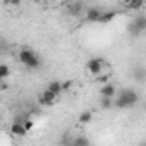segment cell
Returning a JSON list of instances; mask_svg holds the SVG:
<instances>
[{
    "mask_svg": "<svg viewBox=\"0 0 146 146\" xmlns=\"http://www.w3.org/2000/svg\"><path fill=\"white\" fill-rule=\"evenodd\" d=\"M86 70L90 72L91 76H100L103 74V70H105V60L103 58H90L86 62Z\"/></svg>",
    "mask_w": 146,
    "mask_h": 146,
    "instance_id": "obj_4",
    "label": "cell"
},
{
    "mask_svg": "<svg viewBox=\"0 0 146 146\" xmlns=\"http://www.w3.org/2000/svg\"><path fill=\"white\" fill-rule=\"evenodd\" d=\"M139 96L134 90H122L119 96H115V107L117 108H131L137 103Z\"/></svg>",
    "mask_w": 146,
    "mask_h": 146,
    "instance_id": "obj_1",
    "label": "cell"
},
{
    "mask_svg": "<svg viewBox=\"0 0 146 146\" xmlns=\"http://www.w3.org/2000/svg\"><path fill=\"white\" fill-rule=\"evenodd\" d=\"M115 17H117V11H105V12H103V16H102L100 24H107V23L113 21Z\"/></svg>",
    "mask_w": 146,
    "mask_h": 146,
    "instance_id": "obj_11",
    "label": "cell"
},
{
    "mask_svg": "<svg viewBox=\"0 0 146 146\" xmlns=\"http://www.w3.org/2000/svg\"><path fill=\"white\" fill-rule=\"evenodd\" d=\"M139 146H146V143H143V144H139Z\"/></svg>",
    "mask_w": 146,
    "mask_h": 146,
    "instance_id": "obj_20",
    "label": "cell"
},
{
    "mask_svg": "<svg viewBox=\"0 0 146 146\" xmlns=\"http://www.w3.org/2000/svg\"><path fill=\"white\" fill-rule=\"evenodd\" d=\"M143 5H144L143 2H124V7H127V9H134V11L141 9Z\"/></svg>",
    "mask_w": 146,
    "mask_h": 146,
    "instance_id": "obj_15",
    "label": "cell"
},
{
    "mask_svg": "<svg viewBox=\"0 0 146 146\" xmlns=\"http://www.w3.org/2000/svg\"><path fill=\"white\" fill-rule=\"evenodd\" d=\"M91 120H93V112L91 110H84V112L79 113V122L81 124H90Z\"/></svg>",
    "mask_w": 146,
    "mask_h": 146,
    "instance_id": "obj_13",
    "label": "cell"
},
{
    "mask_svg": "<svg viewBox=\"0 0 146 146\" xmlns=\"http://www.w3.org/2000/svg\"><path fill=\"white\" fill-rule=\"evenodd\" d=\"M100 103H102V108H110L112 105H115L113 98H100Z\"/></svg>",
    "mask_w": 146,
    "mask_h": 146,
    "instance_id": "obj_16",
    "label": "cell"
},
{
    "mask_svg": "<svg viewBox=\"0 0 146 146\" xmlns=\"http://www.w3.org/2000/svg\"><path fill=\"white\" fill-rule=\"evenodd\" d=\"M23 122V125L26 127V131H31L33 127H35V122L31 120V119H24V120H21Z\"/></svg>",
    "mask_w": 146,
    "mask_h": 146,
    "instance_id": "obj_17",
    "label": "cell"
},
{
    "mask_svg": "<svg viewBox=\"0 0 146 146\" xmlns=\"http://www.w3.org/2000/svg\"><path fill=\"white\" fill-rule=\"evenodd\" d=\"M64 146H74V144H72V143H65Z\"/></svg>",
    "mask_w": 146,
    "mask_h": 146,
    "instance_id": "obj_19",
    "label": "cell"
},
{
    "mask_svg": "<svg viewBox=\"0 0 146 146\" xmlns=\"http://www.w3.org/2000/svg\"><path fill=\"white\" fill-rule=\"evenodd\" d=\"M86 11H88V9H84V5H83L81 2H72V4L67 5V12H69V16H72V17L83 16V14H86Z\"/></svg>",
    "mask_w": 146,
    "mask_h": 146,
    "instance_id": "obj_7",
    "label": "cell"
},
{
    "mask_svg": "<svg viewBox=\"0 0 146 146\" xmlns=\"http://www.w3.org/2000/svg\"><path fill=\"white\" fill-rule=\"evenodd\" d=\"M129 33L131 35H141V33H144L146 31V16L144 14H137L134 19H132V23L129 24Z\"/></svg>",
    "mask_w": 146,
    "mask_h": 146,
    "instance_id": "obj_3",
    "label": "cell"
},
{
    "mask_svg": "<svg viewBox=\"0 0 146 146\" xmlns=\"http://www.w3.org/2000/svg\"><path fill=\"white\" fill-rule=\"evenodd\" d=\"M11 132H12L16 137H23V136H26V134H28V131H26V127L23 125V122H21V120L14 122V124L11 125Z\"/></svg>",
    "mask_w": 146,
    "mask_h": 146,
    "instance_id": "obj_9",
    "label": "cell"
},
{
    "mask_svg": "<svg viewBox=\"0 0 146 146\" xmlns=\"http://www.w3.org/2000/svg\"><path fill=\"white\" fill-rule=\"evenodd\" d=\"M17 57H19V62L24 65V67H28V69H31V70H35V69H38L40 67V57L36 55V52H33L31 48H21V52L17 53Z\"/></svg>",
    "mask_w": 146,
    "mask_h": 146,
    "instance_id": "obj_2",
    "label": "cell"
},
{
    "mask_svg": "<svg viewBox=\"0 0 146 146\" xmlns=\"http://www.w3.org/2000/svg\"><path fill=\"white\" fill-rule=\"evenodd\" d=\"M48 91H52L55 96H60V93L64 91V88H62V83L60 81H52L50 84H48V88H46Z\"/></svg>",
    "mask_w": 146,
    "mask_h": 146,
    "instance_id": "obj_10",
    "label": "cell"
},
{
    "mask_svg": "<svg viewBox=\"0 0 146 146\" xmlns=\"http://www.w3.org/2000/svg\"><path fill=\"white\" fill-rule=\"evenodd\" d=\"M72 144H74V146H91V141L86 136H78V137H74Z\"/></svg>",
    "mask_w": 146,
    "mask_h": 146,
    "instance_id": "obj_12",
    "label": "cell"
},
{
    "mask_svg": "<svg viewBox=\"0 0 146 146\" xmlns=\"http://www.w3.org/2000/svg\"><path fill=\"white\" fill-rule=\"evenodd\" d=\"M57 98H58V96H55L52 91L45 90V91H41V93H40V96H38V102H40V105L50 107V105H53V103L57 102Z\"/></svg>",
    "mask_w": 146,
    "mask_h": 146,
    "instance_id": "obj_6",
    "label": "cell"
},
{
    "mask_svg": "<svg viewBox=\"0 0 146 146\" xmlns=\"http://www.w3.org/2000/svg\"><path fill=\"white\" fill-rule=\"evenodd\" d=\"M103 12H105V11L98 9V7H90V9L86 11L84 17H86V21H88V23H100V21H102Z\"/></svg>",
    "mask_w": 146,
    "mask_h": 146,
    "instance_id": "obj_5",
    "label": "cell"
},
{
    "mask_svg": "<svg viewBox=\"0 0 146 146\" xmlns=\"http://www.w3.org/2000/svg\"><path fill=\"white\" fill-rule=\"evenodd\" d=\"M9 76H11V69H9V65H7V64H2V65H0V79L5 81Z\"/></svg>",
    "mask_w": 146,
    "mask_h": 146,
    "instance_id": "obj_14",
    "label": "cell"
},
{
    "mask_svg": "<svg viewBox=\"0 0 146 146\" xmlns=\"http://www.w3.org/2000/svg\"><path fill=\"white\" fill-rule=\"evenodd\" d=\"M72 84H74L72 81H64V83H62V88H64V91H69V90L72 88Z\"/></svg>",
    "mask_w": 146,
    "mask_h": 146,
    "instance_id": "obj_18",
    "label": "cell"
},
{
    "mask_svg": "<svg viewBox=\"0 0 146 146\" xmlns=\"http://www.w3.org/2000/svg\"><path fill=\"white\" fill-rule=\"evenodd\" d=\"M117 95V90L112 83H107L100 88V98H115Z\"/></svg>",
    "mask_w": 146,
    "mask_h": 146,
    "instance_id": "obj_8",
    "label": "cell"
}]
</instances>
